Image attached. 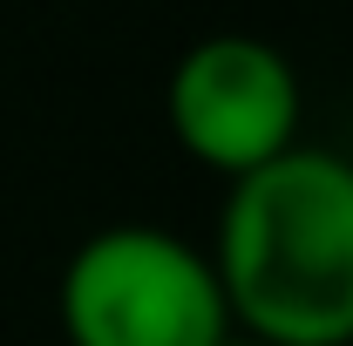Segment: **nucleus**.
<instances>
[{"label": "nucleus", "mask_w": 353, "mask_h": 346, "mask_svg": "<svg viewBox=\"0 0 353 346\" xmlns=\"http://www.w3.org/2000/svg\"><path fill=\"white\" fill-rule=\"evenodd\" d=\"M211 265L238 333L265 346H353V163L299 143L238 176Z\"/></svg>", "instance_id": "obj_1"}, {"label": "nucleus", "mask_w": 353, "mask_h": 346, "mask_svg": "<svg viewBox=\"0 0 353 346\" xmlns=\"http://www.w3.org/2000/svg\"><path fill=\"white\" fill-rule=\"evenodd\" d=\"M218 346H265V340H252V333H238V326H231V333H224Z\"/></svg>", "instance_id": "obj_4"}, {"label": "nucleus", "mask_w": 353, "mask_h": 346, "mask_svg": "<svg viewBox=\"0 0 353 346\" xmlns=\"http://www.w3.org/2000/svg\"><path fill=\"white\" fill-rule=\"evenodd\" d=\"M163 109L176 143L238 183L299 150L306 88L285 48H272L265 34H204L176 54Z\"/></svg>", "instance_id": "obj_3"}, {"label": "nucleus", "mask_w": 353, "mask_h": 346, "mask_svg": "<svg viewBox=\"0 0 353 346\" xmlns=\"http://www.w3.org/2000/svg\"><path fill=\"white\" fill-rule=\"evenodd\" d=\"M68 346H218L231 333L218 265L163 224H102L61 265Z\"/></svg>", "instance_id": "obj_2"}]
</instances>
